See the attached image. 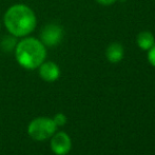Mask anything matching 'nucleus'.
<instances>
[{"label": "nucleus", "instance_id": "3", "mask_svg": "<svg viewBox=\"0 0 155 155\" xmlns=\"http://www.w3.org/2000/svg\"><path fill=\"white\" fill-rule=\"evenodd\" d=\"M58 127L54 123L53 118L50 117H37L33 119L28 126V134L36 141H45L50 139Z\"/></svg>", "mask_w": 155, "mask_h": 155}, {"label": "nucleus", "instance_id": "5", "mask_svg": "<svg viewBox=\"0 0 155 155\" xmlns=\"http://www.w3.org/2000/svg\"><path fill=\"white\" fill-rule=\"evenodd\" d=\"M51 150L56 155H67L71 151L72 140L71 137L65 132H55L51 137Z\"/></svg>", "mask_w": 155, "mask_h": 155}, {"label": "nucleus", "instance_id": "13", "mask_svg": "<svg viewBox=\"0 0 155 155\" xmlns=\"http://www.w3.org/2000/svg\"><path fill=\"white\" fill-rule=\"evenodd\" d=\"M0 30H1V21H0Z\"/></svg>", "mask_w": 155, "mask_h": 155}, {"label": "nucleus", "instance_id": "12", "mask_svg": "<svg viewBox=\"0 0 155 155\" xmlns=\"http://www.w3.org/2000/svg\"><path fill=\"white\" fill-rule=\"evenodd\" d=\"M99 4H102V5H111V4L115 3L117 0H96Z\"/></svg>", "mask_w": 155, "mask_h": 155}, {"label": "nucleus", "instance_id": "4", "mask_svg": "<svg viewBox=\"0 0 155 155\" xmlns=\"http://www.w3.org/2000/svg\"><path fill=\"white\" fill-rule=\"evenodd\" d=\"M63 35L64 32L61 25L55 22H51L45 25L41 29L39 34V40L47 48H54L57 47L62 41Z\"/></svg>", "mask_w": 155, "mask_h": 155}, {"label": "nucleus", "instance_id": "11", "mask_svg": "<svg viewBox=\"0 0 155 155\" xmlns=\"http://www.w3.org/2000/svg\"><path fill=\"white\" fill-rule=\"evenodd\" d=\"M148 60L153 67H155V45L148 52Z\"/></svg>", "mask_w": 155, "mask_h": 155}, {"label": "nucleus", "instance_id": "2", "mask_svg": "<svg viewBox=\"0 0 155 155\" xmlns=\"http://www.w3.org/2000/svg\"><path fill=\"white\" fill-rule=\"evenodd\" d=\"M16 61L25 70H35L47 59V47L32 36L21 38L14 50Z\"/></svg>", "mask_w": 155, "mask_h": 155}, {"label": "nucleus", "instance_id": "7", "mask_svg": "<svg viewBox=\"0 0 155 155\" xmlns=\"http://www.w3.org/2000/svg\"><path fill=\"white\" fill-rule=\"evenodd\" d=\"M124 47L118 42H113L107 48L106 50V56L108 60L112 63L119 62L124 58Z\"/></svg>", "mask_w": 155, "mask_h": 155}, {"label": "nucleus", "instance_id": "10", "mask_svg": "<svg viewBox=\"0 0 155 155\" xmlns=\"http://www.w3.org/2000/svg\"><path fill=\"white\" fill-rule=\"evenodd\" d=\"M53 120L57 127H62L67 124V116H65L63 113H57V114L53 117Z\"/></svg>", "mask_w": 155, "mask_h": 155}, {"label": "nucleus", "instance_id": "1", "mask_svg": "<svg viewBox=\"0 0 155 155\" xmlns=\"http://www.w3.org/2000/svg\"><path fill=\"white\" fill-rule=\"evenodd\" d=\"M3 25L8 34L17 38H23L35 31L37 17L34 11L27 4H13L4 13Z\"/></svg>", "mask_w": 155, "mask_h": 155}, {"label": "nucleus", "instance_id": "6", "mask_svg": "<svg viewBox=\"0 0 155 155\" xmlns=\"http://www.w3.org/2000/svg\"><path fill=\"white\" fill-rule=\"evenodd\" d=\"M38 74L42 80L47 82H54L60 76V68L54 61L45 60L38 67Z\"/></svg>", "mask_w": 155, "mask_h": 155}, {"label": "nucleus", "instance_id": "8", "mask_svg": "<svg viewBox=\"0 0 155 155\" xmlns=\"http://www.w3.org/2000/svg\"><path fill=\"white\" fill-rule=\"evenodd\" d=\"M136 42H137V45H138L141 50L149 51V50L155 45V37L151 32H148V31L141 32L137 35Z\"/></svg>", "mask_w": 155, "mask_h": 155}, {"label": "nucleus", "instance_id": "9", "mask_svg": "<svg viewBox=\"0 0 155 155\" xmlns=\"http://www.w3.org/2000/svg\"><path fill=\"white\" fill-rule=\"evenodd\" d=\"M17 39H18L17 37L13 36V35H11V34L6 35V36H4L3 38L1 39V41H0V48H1L4 52H14L15 48H16V45H17V42H18Z\"/></svg>", "mask_w": 155, "mask_h": 155}]
</instances>
